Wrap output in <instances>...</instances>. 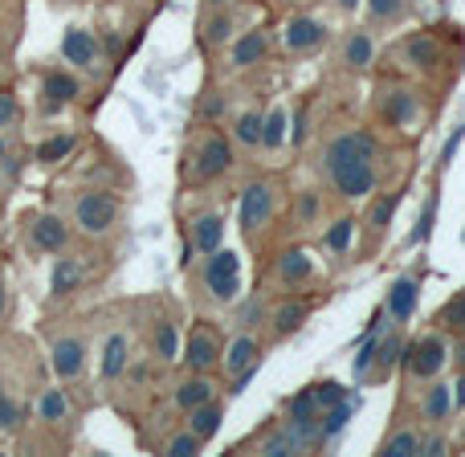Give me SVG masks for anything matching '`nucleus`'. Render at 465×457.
Here are the masks:
<instances>
[{
	"mask_svg": "<svg viewBox=\"0 0 465 457\" xmlns=\"http://www.w3.org/2000/svg\"><path fill=\"white\" fill-rule=\"evenodd\" d=\"M201 437H196V433H176V437H172V442H168V453L172 457H196V453H201Z\"/></svg>",
	"mask_w": 465,
	"mask_h": 457,
	"instance_id": "79ce46f5",
	"label": "nucleus"
},
{
	"mask_svg": "<svg viewBox=\"0 0 465 457\" xmlns=\"http://www.w3.org/2000/svg\"><path fill=\"white\" fill-rule=\"evenodd\" d=\"M33 249L37 253H62L65 245H70V229H65L62 217H54V213H41V217H33Z\"/></svg>",
	"mask_w": 465,
	"mask_h": 457,
	"instance_id": "dca6fc26",
	"label": "nucleus"
},
{
	"mask_svg": "<svg viewBox=\"0 0 465 457\" xmlns=\"http://www.w3.org/2000/svg\"><path fill=\"white\" fill-rule=\"evenodd\" d=\"M78 94H82V82L70 70H49L41 78V114L65 111L70 103H78Z\"/></svg>",
	"mask_w": 465,
	"mask_h": 457,
	"instance_id": "9d476101",
	"label": "nucleus"
},
{
	"mask_svg": "<svg viewBox=\"0 0 465 457\" xmlns=\"http://www.w3.org/2000/svg\"><path fill=\"white\" fill-rule=\"evenodd\" d=\"M82 282H86V262L62 249V253L54 257V265H49V294L70 298L74 290H82Z\"/></svg>",
	"mask_w": 465,
	"mask_h": 457,
	"instance_id": "f8f14e48",
	"label": "nucleus"
},
{
	"mask_svg": "<svg viewBox=\"0 0 465 457\" xmlns=\"http://www.w3.org/2000/svg\"><path fill=\"white\" fill-rule=\"evenodd\" d=\"M319 217H322V196L314 193V188H302V193H298V201H294V225L298 229H311Z\"/></svg>",
	"mask_w": 465,
	"mask_h": 457,
	"instance_id": "2f4dec72",
	"label": "nucleus"
},
{
	"mask_svg": "<svg viewBox=\"0 0 465 457\" xmlns=\"http://www.w3.org/2000/svg\"><path fill=\"white\" fill-rule=\"evenodd\" d=\"M286 421H290V425H298V429H306V433L314 437V445L322 442V433H319L322 409H319V401H314L311 388H302L298 396H290V404H286Z\"/></svg>",
	"mask_w": 465,
	"mask_h": 457,
	"instance_id": "f3484780",
	"label": "nucleus"
},
{
	"mask_svg": "<svg viewBox=\"0 0 465 457\" xmlns=\"http://www.w3.org/2000/svg\"><path fill=\"white\" fill-rule=\"evenodd\" d=\"M127 368H131V339L123 331H114L103 343V380H119Z\"/></svg>",
	"mask_w": 465,
	"mask_h": 457,
	"instance_id": "5701e85b",
	"label": "nucleus"
},
{
	"mask_svg": "<svg viewBox=\"0 0 465 457\" xmlns=\"http://www.w3.org/2000/svg\"><path fill=\"white\" fill-rule=\"evenodd\" d=\"M420 453V433L417 429H396L384 445H380V457H417Z\"/></svg>",
	"mask_w": 465,
	"mask_h": 457,
	"instance_id": "7c9ffc66",
	"label": "nucleus"
},
{
	"mask_svg": "<svg viewBox=\"0 0 465 457\" xmlns=\"http://www.w3.org/2000/svg\"><path fill=\"white\" fill-rule=\"evenodd\" d=\"M461 442H465V433H461Z\"/></svg>",
	"mask_w": 465,
	"mask_h": 457,
	"instance_id": "6e6d98bb",
	"label": "nucleus"
},
{
	"mask_svg": "<svg viewBox=\"0 0 465 457\" xmlns=\"http://www.w3.org/2000/svg\"><path fill=\"white\" fill-rule=\"evenodd\" d=\"M453 404H465V376L458 380V392H453Z\"/></svg>",
	"mask_w": 465,
	"mask_h": 457,
	"instance_id": "8fccbe9b",
	"label": "nucleus"
},
{
	"mask_svg": "<svg viewBox=\"0 0 465 457\" xmlns=\"http://www.w3.org/2000/svg\"><path fill=\"white\" fill-rule=\"evenodd\" d=\"M21 421H25L21 401H16V396H8L5 388H0V433H16V429H21Z\"/></svg>",
	"mask_w": 465,
	"mask_h": 457,
	"instance_id": "e433bc0d",
	"label": "nucleus"
},
{
	"mask_svg": "<svg viewBox=\"0 0 465 457\" xmlns=\"http://www.w3.org/2000/svg\"><path fill=\"white\" fill-rule=\"evenodd\" d=\"M155 355H160V360H180V331H176V323L172 319H163V323H155Z\"/></svg>",
	"mask_w": 465,
	"mask_h": 457,
	"instance_id": "473e14b6",
	"label": "nucleus"
},
{
	"mask_svg": "<svg viewBox=\"0 0 465 457\" xmlns=\"http://www.w3.org/2000/svg\"><path fill=\"white\" fill-rule=\"evenodd\" d=\"M343 62L351 65V70H368V65L376 62V41H371V33L355 29L351 37H347V45H343Z\"/></svg>",
	"mask_w": 465,
	"mask_h": 457,
	"instance_id": "cd10ccee",
	"label": "nucleus"
},
{
	"mask_svg": "<svg viewBox=\"0 0 465 457\" xmlns=\"http://www.w3.org/2000/svg\"><path fill=\"white\" fill-rule=\"evenodd\" d=\"M306 319H311V303H302V298H282V303L270 311V331H273V339L298 335Z\"/></svg>",
	"mask_w": 465,
	"mask_h": 457,
	"instance_id": "2eb2a0df",
	"label": "nucleus"
},
{
	"mask_svg": "<svg viewBox=\"0 0 465 457\" xmlns=\"http://www.w3.org/2000/svg\"><path fill=\"white\" fill-rule=\"evenodd\" d=\"M221 421H225V404L204 401V404H196V409H188V433H196L201 442H209V437H217Z\"/></svg>",
	"mask_w": 465,
	"mask_h": 457,
	"instance_id": "393cba45",
	"label": "nucleus"
},
{
	"mask_svg": "<svg viewBox=\"0 0 465 457\" xmlns=\"http://www.w3.org/2000/svg\"><path fill=\"white\" fill-rule=\"evenodd\" d=\"M420 453H425V457H441L445 453V437H420Z\"/></svg>",
	"mask_w": 465,
	"mask_h": 457,
	"instance_id": "a18cd8bd",
	"label": "nucleus"
},
{
	"mask_svg": "<svg viewBox=\"0 0 465 457\" xmlns=\"http://www.w3.org/2000/svg\"><path fill=\"white\" fill-rule=\"evenodd\" d=\"M265 54H270V37H265L262 29H245L237 41H232V54H229V62L245 70V65H257V62H262Z\"/></svg>",
	"mask_w": 465,
	"mask_h": 457,
	"instance_id": "b1692460",
	"label": "nucleus"
},
{
	"mask_svg": "<svg viewBox=\"0 0 465 457\" xmlns=\"http://www.w3.org/2000/svg\"><path fill=\"white\" fill-rule=\"evenodd\" d=\"M232 135H237L241 147H262V111L245 106V111L232 119Z\"/></svg>",
	"mask_w": 465,
	"mask_h": 457,
	"instance_id": "c756f323",
	"label": "nucleus"
},
{
	"mask_svg": "<svg viewBox=\"0 0 465 457\" xmlns=\"http://www.w3.org/2000/svg\"><path fill=\"white\" fill-rule=\"evenodd\" d=\"M229 168H232L229 139L221 135V131H209V135H201V144H196V152H193V176L196 180H221Z\"/></svg>",
	"mask_w": 465,
	"mask_h": 457,
	"instance_id": "39448f33",
	"label": "nucleus"
},
{
	"mask_svg": "<svg viewBox=\"0 0 465 457\" xmlns=\"http://www.w3.org/2000/svg\"><path fill=\"white\" fill-rule=\"evenodd\" d=\"M204 401H213V380H209V372H196L193 380H184V384L172 392V404H176L180 412L196 409V404H204Z\"/></svg>",
	"mask_w": 465,
	"mask_h": 457,
	"instance_id": "a878e982",
	"label": "nucleus"
},
{
	"mask_svg": "<svg viewBox=\"0 0 465 457\" xmlns=\"http://www.w3.org/2000/svg\"><path fill=\"white\" fill-rule=\"evenodd\" d=\"M257 363H262V339L249 335V331H241L232 343H225V352H221V368H225V376L257 372Z\"/></svg>",
	"mask_w": 465,
	"mask_h": 457,
	"instance_id": "9b49d317",
	"label": "nucleus"
},
{
	"mask_svg": "<svg viewBox=\"0 0 465 457\" xmlns=\"http://www.w3.org/2000/svg\"><path fill=\"white\" fill-rule=\"evenodd\" d=\"M339 8H343V13H351V8H360V0H335Z\"/></svg>",
	"mask_w": 465,
	"mask_h": 457,
	"instance_id": "603ef678",
	"label": "nucleus"
},
{
	"mask_svg": "<svg viewBox=\"0 0 465 457\" xmlns=\"http://www.w3.org/2000/svg\"><path fill=\"white\" fill-rule=\"evenodd\" d=\"M273 278L282 282V286H306V282L314 278V257L311 249H286V253H278V262H273Z\"/></svg>",
	"mask_w": 465,
	"mask_h": 457,
	"instance_id": "4468645a",
	"label": "nucleus"
},
{
	"mask_svg": "<svg viewBox=\"0 0 465 457\" xmlns=\"http://www.w3.org/2000/svg\"><path fill=\"white\" fill-rule=\"evenodd\" d=\"M396 201H401V196H396V193H384V196H376V201L368 204V229H371V233H384L388 225H392Z\"/></svg>",
	"mask_w": 465,
	"mask_h": 457,
	"instance_id": "f704fd0d",
	"label": "nucleus"
},
{
	"mask_svg": "<svg viewBox=\"0 0 465 457\" xmlns=\"http://www.w3.org/2000/svg\"><path fill=\"white\" fill-rule=\"evenodd\" d=\"M8 147H13V144H8V139H5V131H0V164L8 160Z\"/></svg>",
	"mask_w": 465,
	"mask_h": 457,
	"instance_id": "3c124183",
	"label": "nucleus"
},
{
	"mask_svg": "<svg viewBox=\"0 0 465 457\" xmlns=\"http://www.w3.org/2000/svg\"><path fill=\"white\" fill-rule=\"evenodd\" d=\"M376 155L380 144L368 131H343L327 144L322 164H327V176L343 201H363L376 188Z\"/></svg>",
	"mask_w": 465,
	"mask_h": 457,
	"instance_id": "f257e3e1",
	"label": "nucleus"
},
{
	"mask_svg": "<svg viewBox=\"0 0 465 457\" xmlns=\"http://www.w3.org/2000/svg\"><path fill=\"white\" fill-rule=\"evenodd\" d=\"M401 360H404L401 335H380L376 355H371V368H368V376H363V380H376V384H384V380L396 372V363H401Z\"/></svg>",
	"mask_w": 465,
	"mask_h": 457,
	"instance_id": "6ab92c4d",
	"label": "nucleus"
},
{
	"mask_svg": "<svg viewBox=\"0 0 465 457\" xmlns=\"http://www.w3.org/2000/svg\"><path fill=\"white\" fill-rule=\"evenodd\" d=\"M70 152H74V135H54L37 147V160L41 164H62Z\"/></svg>",
	"mask_w": 465,
	"mask_h": 457,
	"instance_id": "58836bf2",
	"label": "nucleus"
},
{
	"mask_svg": "<svg viewBox=\"0 0 465 457\" xmlns=\"http://www.w3.org/2000/svg\"><path fill=\"white\" fill-rule=\"evenodd\" d=\"M290 114H286V106H273V111H265L262 114V147L265 152H278L282 144L290 139Z\"/></svg>",
	"mask_w": 465,
	"mask_h": 457,
	"instance_id": "bb28decb",
	"label": "nucleus"
},
{
	"mask_svg": "<svg viewBox=\"0 0 465 457\" xmlns=\"http://www.w3.org/2000/svg\"><path fill=\"white\" fill-rule=\"evenodd\" d=\"M5 306H8V286H5V273H0V319H5Z\"/></svg>",
	"mask_w": 465,
	"mask_h": 457,
	"instance_id": "09e8293b",
	"label": "nucleus"
},
{
	"mask_svg": "<svg viewBox=\"0 0 465 457\" xmlns=\"http://www.w3.org/2000/svg\"><path fill=\"white\" fill-rule=\"evenodd\" d=\"M311 392H314V401H319V409L343 404V384H335V380H322V384H314Z\"/></svg>",
	"mask_w": 465,
	"mask_h": 457,
	"instance_id": "37998d69",
	"label": "nucleus"
},
{
	"mask_svg": "<svg viewBox=\"0 0 465 457\" xmlns=\"http://www.w3.org/2000/svg\"><path fill=\"white\" fill-rule=\"evenodd\" d=\"M204 286H209V294L217 298V303H232L241 290V262L232 249H217V253H209V262H204Z\"/></svg>",
	"mask_w": 465,
	"mask_h": 457,
	"instance_id": "20e7f679",
	"label": "nucleus"
},
{
	"mask_svg": "<svg viewBox=\"0 0 465 457\" xmlns=\"http://www.w3.org/2000/svg\"><path fill=\"white\" fill-rule=\"evenodd\" d=\"M209 5H217V8H221V5H229V0H209Z\"/></svg>",
	"mask_w": 465,
	"mask_h": 457,
	"instance_id": "864d4df0",
	"label": "nucleus"
},
{
	"mask_svg": "<svg viewBox=\"0 0 465 457\" xmlns=\"http://www.w3.org/2000/svg\"><path fill=\"white\" fill-rule=\"evenodd\" d=\"M302 135H306V111H298V114H294V131H290V139H294V144H302Z\"/></svg>",
	"mask_w": 465,
	"mask_h": 457,
	"instance_id": "de8ad7c7",
	"label": "nucleus"
},
{
	"mask_svg": "<svg viewBox=\"0 0 465 457\" xmlns=\"http://www.w3.org/2000/svg\"><path fill=\"white\" fill-rule=\"evenodd\" d=\"M368 5V16L376 25H384V21H396V16L404 13V0H363Z\"/></svg>",
	"mask_w": 465,
	"mask_h": 457,
	"instance_id": "a19ab883",
	"label": "nucleus"
},
{
	"mask_svg": "<svg viewBox=\"0 0 465 457\" xmlns=\"http://www.w3.org/2000/svg\"><path fill=\"white\" fill-rule=\"evenodd\" d=\"M327 45V25L319 16H290L286 25V49L290 54H311Z\"/></svg>",
	"mask_w": 465,
	"mask_h": 457,
	"instance_id": "ddd939ff",
	"label": "nucleus"
},
{
	"mask_svg": "<svg viewBox=\"0 0 465 457\" xmlns=\"http://www.w3.org/2000/svg\"><path fill=\"white\" fill-rule=\"evenodd\" d=\"M221 352H225V343H221V331L213 327V323H196V327L188 331L184 363H188L193 372H213V368H221Z\"/></svg>",
	"mask_w": 465,
	"mask_h": 457,
	"instance_id": "423d86ee",
	"label": "nucleus"
},
{
	"mask_svg": "<svg viewBox=\"0 0 465 457\" xmlns=\"http://www.w3.org/2000/svg\"><path fill=\"white\" fill-rule=\"evenodd\" d=\"M437 323H441V327H450V331H461V327H465V290H461L458 298H450V303L441 306Z\"/></svg>",
	"mask_w": 465,
	"mask_h": 457,
	"instance_id": "ea45409f",
	"label": "nucleus"
},
{
	"mask_svg": "<svg viewBox=\"0 0 465 457\" xmlns=\"http://www.w3.org/2000/svg\"><path fill=\"white\" fill-rule=\"evenodd\" d=\"M16 119H21V106H16V98L8 94V90H0V131L16 127Z\"/></svg>",
	"mask_w": 465,
	"mask_h": 457,
	"instance_id": "c03bdc74",
	"label": "nucleus"
},
{
	"mask_svg": "<svg viewBox=\"0 0 465 457\" xmlns=\"http://www.w3.org/2000/svg\"><path fill=\"white\" fill-rule=\"evenodd\" d=\"M351 241H355V221H351V217H339L335 225L327 229V249H331L335 257H343L347 249H351Z\"/></svg>",
	"mask_w": 465,
	"mask_h": 457,
	"instance_id": "c9c22d12",
	"label": "nucleus"
},
{
	"mask_svg": "<svg viewBox=\"0 0 465 457\" xmlns=\"http://www.w3.org/2000/svg\"><path fill=\"white\" fill-rule=\"evenodd\" d=\"M86 339L82 335H62L54 339V347H49V363H54L57 380H65V384H74V380L86 376Z\"/></svg>",
	"mask_w": 465,
	"mask_h": 457,
	"instance_id": "6e6552de",
	"label": "nucleus"
},
{
	"mask_svg": "<svg viewBox=\"0 0 465 457\" xmlns=\"http://www.w3.org/2000/svg\"><path fill=\"white\" fill-rule=\"evenodd\" d=\"M65 417H70V401H65L62 388H41V396H37V421H45V425H62Z\"/></svg>",
	"mask_w": 465,
	"mask_h": 457,
	"instance_id": "c85d7f7f",
	"label": "nucleus"
},
{
	"mask_svg": "<svg viewBox=\"0 0 465 457\" xmlns=\"http://www.w3.org/2000/svg\"><path fill=\"white\" fill-rule=\"evenodd\" d=\"M380 111H384V119L401 131H409L412 123L420 119V106H417V98H412V90H388V94L380 98Z\"/></svg>",
	"mask_w": 465,
	"mask_h": 457,
	"instance_id": "a211bd4d",
	"label": "nucleus"
},
{
	"mask_svg": "<svg viewBox=\"0 0 465 457\" xmlns=\"http://www.w3.org/2000/svg\"><path fill=\"white\" fill-rule=\"evenodd\" d=\"M62 57L70 65H78V70H98V62H103V45H98L94 29H86V25H70L62 37Z\"/></svg>",
	"mask_w": 465,
	"mask_h": 457,
	"instance_id": "1a4fd4ad",
	"label": "nucleus"
},
{
	"mask_svg": "<svg viewBox=\"0 0 465 457\" xmlns=\"http://www.w3.org/2000/svg\"><path fill=\"white\" fill-rule=\"evenodd\" d=\"M445 360H450V347H445L441 335H425L417 339V343L409 347V355H404V368H409L412 380H433L441 376Z\"/></svg>",
	"mask_w": 465,
	"mask_h": 457,
	"instance_id": "0eeeda50",
	"label": "nucleus"
},
{
	"mask_svg": "<svg viewBox=\"0 0 465 457\" xmlns=\"http://www.w3.org/2000/svg\"><path fill=\"white\" fill-rule=\"evenodd\" d=\"M70 221L86 237H106L119 225V201L111 193H103V188H82L70 201Z\"/></svg>",
	"mask_w": 465,
	"mask_h": 457,
	"instance_id": "f03ea898",
	"label": "nucleus"
},
{
	"mask_svg": "<svg viewBox=\"0 0 465 457\" xmlns=\"http://www.w3.org/2000/svg\"><path fill=\"white\" fill-rule=\"evenodd\" d=\"M420 409H425V421H445L450 417V409H453V388L450 384H433Z\"/></svg>",
	"mask_w": 465,
	"mask_h": 457,
	"instance_id": "72a5a7b5",
	"label": "nucleus"
},
{
	"mask_svg": "<svg viewBox=\"0 0 465 457\" xmlns=\"http://www.w3.org/2000/svg\"><path fill=\"white\" fill-rule=\"evenodd\" d=\"M433 209H437V204H429L425 217H420V225H417V241H425V237H429V229H433Z\"/></svg>",
	"mask_w": 465,
	"mask_h": 457,
	"instance_id": "49530a36",
	"label": "nucleus"
},
{
	"mask_svg": "<svg viewBox=\"0 0 465 457\" xmlns=\"http://www.w3.org/2000/svg\"><path fill=\"white\" fill-rule=\"evenodd\" d=\"M221 241H225V221L217 217V213H201V217L193 221V249L196 253H217Z\"/></svg>",
	"mask_w": 465,
	"mask_h": 457,
	"instance_id": "4be33fe9",
	"label": "nucleus"
},
{
	"mask_svg": "<svg viewBox=\"0 0 465 457\" xmlns=\"http://www.w3.org/2000/svg\"><path fill=\"white\" fill-rule=\"evenodd\" d=\"M232 25H237L232 13H217L209 25H204V41H209V45H225V41H232V33H237Z\"/></svg>",
	"mask_w": 465,
	"mask_h": 457,
	"instance_id": "4c0bfd02",
	"label": "nucleus"
},
{
	"mask_svg": "<svg viewBox=\"0 0 465 457\" xmlns=\"http://www.w3.org/2000/svg\"><path fill=\"white\" fill-rule=\"evenodd\" d=\"M401 54H404V62H412L417 70H433V65L441 62V41L429 37V33H412V37H404Z\"/></svg>",
	"mask_w": 465,
	"mask_h": 457,
	"instance_id": "412c9836",
	"label": "nucleus"
},
{
	"mask_svg": "<svg viewBox=\"0 0 465 457\" xmlns=\"http://www.w3.org/2000/svg\"><path fill=\"white\" fill-rule=\"evenodd\" d=\"M273 209H278V188L273 180H253V184L241 188V204H237V221H241V233H262L270 225Z\"/></svg>",
	"mask_w": 465,
	"mask_h": 457,
	"instance_id": "7ed1b4c3",
	"label": "nucleus"
},
{
	"mask_svg": "<svg viewBox=\"0 0 465 457\" xmlns=\"http://www.w3.org/2000/svg\"><path fill=\"white\" fill-rule=\"evenodd\" d=\"M417 298H420L417 278H396V282H392V290H388L384 311L392 314L396 323H409V319H412V311H417Z\"/></svg>",
	"mask_w": 465,
	"mask_h": 457,
	"instance_id": "aec40b11",
	"label": "nucleus"
},
{
	"mask_svg": "<svg viewBox=\"0 0 465 457\" xmlns=\"http://www.w3.org/2000/svg\"><path fill=\"white\" fill-rule=\"evenodd\" d=\"M54 5H70V0H54Z\"/></svg>",
	"mask_w": 465,
	"mask_h": 457,
	"instance_id": "5fc2aeb1",
	"label": "nucleus"
}]
</instances>
